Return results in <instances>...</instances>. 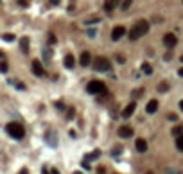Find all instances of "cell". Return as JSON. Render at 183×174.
Returning <instances> with one entry per match:
<instances>
[{"instance_id":"1","label":"cell","mask_w":183,"mask_h":174,"mask_svg":"<svg viewBox=\"0 0 183 174\" xmlns=\"http://www.w3.org/2000/svg\"><path fill=\"white\" fill-rule=\"evenodd\" d=\"M147 32H149V22H147V20H138L131 29H129V40L136 41L140 36L147 34Z\"/></svg>"},{"instance_id":"2","label":"cell","mask_w":183,"mask_h":174,"mask_svg":"<svg viewBox=\"0 0 183 174\" xmlns=\"http://www.w3.org/2000/svg\"><path fill=\"white\" fill-rule=\"evenodd\" d=\"M6 127H7V133H9L13 138H18V140H20V138L25 136V129H23V126L18 122H9Z\"/></svg>"},{"instance_id":"3","label":"cell","mask_w":183,"mask_h":174,"mask_svg":"<svg viewBox=\"0 0 183 174\" xmlns=\"http://www.w3.org/2000/svg\"><path fill=\"white\" fill-rule=\"evenodd\" d=\"M93 68H95V72H108L110 68H112V63H110L108 58L99 56V58L93 59Z\"/></svg>"},{"instance_id":"4","label":"cell","mask_w":183,"mask_h":174,"mask_svg":"<svg viewBox=\"0 0 183 174\" xmlns=\"http://www.w3.org/2000/svg\"><path fill=\"white\" fill-rule=\"evenodd\" d=\"M86 92L88 93H95V95H101V93H106V84L102 81H90L88 86H86Z\"/></svg>"},{"instance_id":"5","label":"cell","mask_w":183,"mask_h":174,"mask_svg":"<svg viewBox=\"0 0 183 174\" xmlns=\"http://www.w3.org/2000/svg\"><path fill=\"white\" fill-rule=\"evenodd\" d=\"M176 43H178L176 34H173V32H167V34L163 36V45H165L167 49H174V47H176Z\"/></svg>"},{"instance_id":"6","label":"cell","mask_w":183,"mask_h":174,"mask_svg":"<svg viewBox=\"0 0 183 174\" xmlns=\"http://www.w3.org/2000/svg\"><path fill=\"white\" fill-rule=\"evenodd\" d=\"M124 34H126V27H122V25H117V27H113V31H112V40H113V41L120 40Z\"/></svg>"},{"instance_id":"7","label":"cell","mask_w":183,"mask_h":174,"mask_svg":"<svg viewBox=\"0 0 183 174\" xmlns=\"http://www.w3.org/2000/svg\"><path fill=\"white\" fill-rule=\"evenodd\" d=\"M135 110H136V103H135V101H131V103H129L126 108H124V110H122V117H124V119H129L133 113H135Z\"/></svg>"},{"instance_id":"8","label":"cell","mask_w":183,"mask_h":174,"mask_svg":"<svg viewBox=\"0 0 183 174\" xmlns=\"http://www.w3.org/2000/svg\"><path fill=\"white\" fill-rule=\"evenodd\" d=\"M30 67H32V72H34V75H38V77L45 75V70H43V67H41V63L38 61V59H34V61L30 63Z\"/></svg>"},{"instance_id":"9","label":"cell","mask_w":183,"mask_h":174,"mask_svg":"<svg viewBox=\"0 0 183 174\" xmlns=\"http://www.w3.org/2000/svg\"><path fill=\"white\" fill-rule=\"evenodd\" d=\"M119 136H120V138H129V136H133V127H129V126H120V127H119Z\"/></svg>"},{"instance_id":"10","label":"cell","mask_w":183,"mask_h":174,"mask_svg":"<svg viewBox=\"0 0 183 174\" xmlns=\"http://www.w3.org/2000/svg\"><path fill=\"white\" fill-rule=\"evenodd\" d=\"M156 110H158V101H156V99H151V101L147 103V106H145V111L149 113V115H152Z\"/></svg>"},{"instance_id":"11","label":"cell","mask_w":183,"mask_h":174,"mask_svg":"<svg viewBox=\"0 0 183 174\" xmlns=\"http://www.w3.org/2000/svg\"><path fill=\"white\" fill-rule=\"evenodd\" d=\"M135 145H136V151H138V153H145V151H147V142H145L144 138H136Z\"/></svg>"},{"instance_id":"12","label":"cell","mask_w":183,"mask_h":174,"mask_svg":"<svg viewBox=\"0 0 183 174\" xmlns=\"http://www.w3.org/2000/svg\"><path fill=\"white\" fill-rule=\"evenodd\" d=\"M79 63H81V67H88L92 63V56H90V52H83L81 54V58H79Z\"/></svg>"},{"instance_id":"13","label":"cell","mask_w":183,"mask_h":174,"mask_svg":"<svg viewBox=\"0 0 183 174\" xmlns=\"http://www.w3.org/2000/svg\"><path fill=\"white\" fill-rule=\"evenodd\" d=\"M63 63H65V67H67V68H74V67H75V59H74V56H72V54H67V56H65V59H63Z\"/></svg>"},{"instance_id":"14","label":"cell","mask_w":183,"mask_h":174,"mask_svg":"<svg viewBox=\"0 0 183 174\" xmlns=\"http://www.w3.org/2000/svg\"><path fill=\"white\" fill-rule=\"evenodd\" d=\"M20 49L23 54H29V38H22L20 40Z\"/></svg>"},{"instance_id":"15","label":"cell","mask_w":183,"mask_h":174,"mask_svg":"<svg viewBox=\"0 0 183 174\" xmlns=\"http://www.w3.org/2000/svg\"><path fill=\"white\" fill-rule=\"evenodd\" d=\"M142 72L145 74V75H151V74H152V67L149 65V63H142Z\"/></svg>"},{"instance_id":"16","label":"cell","mask_w":183,"mask_h":174,"mask_svg":"<svg viewBox=\"0 0 183 174\" xmlns=\"http://www.w3.org/2000/svg\"><path fill=\"white\" fill-rule=\"evenodd\" d=\"M167 90H169V83H167V81H162L160 84H158V92H163V93H165Z\"/></svg>"},{"instance_id":"17","label":"cell","mask_w":183,"mask_h":174,"mask_svg":"<svg viewBox=\"0 0 183 174\" xmlns=\"http://www.w3.org/2000/svg\"><path fill=\"white\" fill-rule=\"evenodd\" d=\"M131 4H133L131 0H122V6H120V9H122V11H128L129 7H131Z\"/></svg>"},{"instance_id":"18","label":"cell","mask_w":183,"mask_h":174,"mask_svg":"<svg viewBox=\"0 0 183 174\" xmlns=\"http://www.w3.org/2000/svg\"><path fill=\"white\" fill-rule=\"evenodd\" d=\"M173 135L176 136V138H178V136H181V135H183V127H181V126H176V127L173 129Z\"/></svg>"},{"instance_id":"19","label":"cell","mask_w":183,"mask_h":174,"mask_svg":"<svg viewBox=\"0 0 183 174\" xmlns=\"http://www.w3.org/2000/svg\"><path fill=\"white\" fill-rule=\"evenodd\" d=\"M176 147H178L180 151H183V135H181V136H178V138H176Z\"/></svg>"},{"instance_id":"20","label":"cell","mask_w":183,"mask_h":174,"mask_svg":"<svg viewBox=\"0 0 183 174\" xmlns=\"http://www.w3.org/2000/svg\"><path fill=\"white\" fill-rule=\"evenodd\" d=\"M47 138H49V142H51V145H56V144H58V140H54V133H52V131H51L49 135H47Z\"/></svg>"},{"instance_id":"21","label":"cell","mask_w":183,"mask_h":174,"mask_svg":"<svg viewBox=\"0 0 183 174\" xmlns=\"http://www.w3.org/2000/svg\"><path fill=\"white\" fill-rule=\"evenodd\" d=\"M99 154H101V151H93L92 154H88V156H86V160H95V156H99Z\"/></svg>"},{"instance_id":"22","label":"cell","mask_w":183,"mask_h":174,"mask_svg":"<svg viewBox=\"0 0 183 174\" xmlns=\"http://www.w3.org/2000/svg\"><path fill=\"white\" fill-rule=\"evenodd\" d=\"M104 9L108 11V13H110V11L113 9V4H112V0H108V2H106V4H104Z\"/></svg>"},{"instance_id":"23","label":"cell","mask_w":183,"mask_h":174,"mask_svg":"<svg viewBox=\"0 0 183 174\" xmlns=\"http://www.w3.org/2000/svg\"><path fill=\"white\" fill-rule=\"evenodd\" d=\"M2 38H4L6 41H13V40H14V36H13V34H4Z\"/></svg>"},{"instance_id":"24","label":"cell","mask_w":183,"mask_h":174,"mask_svg":"<svg viewBox=\"0 0 183 174\" xmlns=\"http://www.w3.org/2000/svg\"><path fill=\"white\" fill-rule=\"evenodd\" d=\"M115 58H117V61H119V63H126V58H124L122 54H117Z\"/></svg>"},{"instance_id":"25","label":"cell","mask_w":183,"mask_h":174,"mask_svg":"<svg viewBox=\"0 0 183 174\" xmlns=\"http://www.w3.org/2000/svg\"><path fill=\"white\" fill-rule=\"evenodd\" d=\"M49 43H51V45H54V43H56V36H54V34H49Z\"/></svg>"},{"instance_id":"26","label":"cell","mask_w":183,"mask_h":174,"mask_svg":"<svg viewBox=\"0 0 183 174\" xmlns=\"http://www.w3.org/2000/svg\"><path fill=\"white\" fill-rule=\"evenodd\" d=\"M0 70L4 72V74L7 72V63H6V61H2V65H0Z\"/></svg>"},{"instance_id":"27","label":"cell","mask_w":183,"mask_h":174,"mask_svg":"<svg viewBox=\"0 0 183 174\" xmlns=\"http://www.w3.org/2000/svg\"><path fill=\"white\" fill-rule=\"evenodd\" d=\"M97 174H106V169H104V167H99V169H97Z\"/></svg>"},{"instance_id":"28","label":"cell","mask_w":183,"mask_h":174,"mask_svg":"<svg viewBox=\"0 0 183 174\" xmlns=\"http://www.w3.org/2000/svg\"><path fill=\"white\" fill-rule=\"evenodd\" d=\"M178 117H176V113H169V120H176Z\"/></svg>"},{"instance_id":"29","label":"cell","mask_w":183,"mask_h":174,"mask_svg":"<svg viewBox=\"0 0 183 174\" xmlns=\"http://www.w3.org/2000/svg\"><path fill=\"white\" fill-rule=\"evenodd\" d=\"M45 59H51V51H45Z\"/></svg>"},{"instance_id":"30","label":"cell","mask_w":183,"mask_h":174,"mask_svg":"<svg viewBox=\"0 0 183 174\" xmlns=\"http://www.w3.org/2000/svg\"><path fill=\"white\" fill-rule=\"evenodd\" d=\"M119 153H120V147H117V149H113L112 151V154H119Z\"/></svg>"},{"instance_id":"31","label":"cell","mask_w":183,"mask_h":174,"mask_svg":"<svg viewBox=\"0 0 183 174\" xmlns=\"http://www.w3.org/2000/svg\"><path fill=\"white\" fill-rule=\"evenodd\" d=\"M112 4H113V6H119V4H120V0H112ZM120 6H122V4H120Z\"/></svg>"},{"instance_id":"32","label":"cell","mask_w":183,"mask_h":174,"mask_svg":"<svg viewBox=\"0 0 183 174\" xmlns=\"http://www.w3.org/2000/svg\"><path fill=\"white\" fill-rule=\"evenodd\" d=\"M59 2H61V0H51V4H52V6H56V4H59Z\"/></svg>"},{"instance_id":"33","label":"cell","mask_w":183,"mask_h":174,"mask_svg":"<svg viewBox=\"0 0 183 174\" xmlns=\"http://www.w3.org/2000/svg\"><path fill=\"white\" fill-rule=\"evenodd\" d=\"M178 74H180V77H183V67L180 68V70H178Z\"/></svg>"},{"instance_id":"34","label":"cell","mask_w":183,"mask_h":174,"mask_svg":"<svg viewBox=\"0 0 183 174\" xmlns=\"http://www.w3.org/2000/svg\"><path fill=\"white\" fill-rule=\"evenodd\" d=\"M20 174H27V171H25V169H23V171H22V172Z\"/></svg>"},{"instance_id":"35","label":"cell","mask_w":183,"mask_h":174,"mask_svg":"<svg viewBox=\"0 0 183 174\" xmlns=\"http://www.w3.org/2000/svg\"><path fill=\"white\" fill-rule=\"evenodd\" d=\"M180 108H181V110H183V101H181V103H180Z\"/></svg>"},{"instance_id":"36","label":"cell","mask_w":183,"mask_h":174,"mask_svg":"<svg viewBox=\"0 0 183 174\" xmlns=\"http://www.w3.org/2000/svg\"><path fill=\"white\" fill-rule=\"evenodd\" d=\"M180 59H181V61H183V54H181V58H180Z\"/></svg>"},{"instance_id":"37","label":"cell","mask_w":183,"mask_h":174,"mask_svg":"<svg viewBox=\"0 0 183 174\" xmlns=\"http://www.w3.org/2000/svg\"><path fill=\"white\" fill-rule=\"evenodd\" d=\"M147 174H152V172H147Z\"/></svg>"}]
</instances>
